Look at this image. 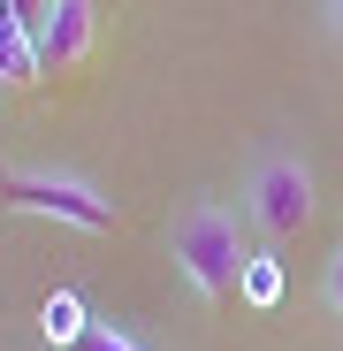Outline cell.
Returning a JSON list of instances; mask_svg holds the SVG:
<instances>
[{"instance_id":"obj_1","label":"cell","mask_w":343,"mask_h":351,"mask_svg":"<svg viewBox=\"0 0 343 351\" xmlns=\"http://www.w3.org/2000/svg\"><path fill=\"white\" fill-rule=\"evenodd\" d=\"M168 252H176V275L191 282L199 306L237 298V290H244V267H252L244 229H237V214H229L221 199H191L183 221H176V237H168Z\"/></svg>"},{"instance_id":"obj_2","label":"cell","mask_w":343,"mask_h":351,"mask_svg":"<svg viewBox=\"0 0 343 351\" xmlns=\"http://www.w3.org/2000/svg\"><path fill=\"white\" fill-rule=\"evenodd\" d=\"M0 199H8V214L69 221V229H84V237L114 229V206L99 199V184H92V176H77V168H23V160H0Z\"/></svg>"},{"instance_id":"obj_3","label":"cell","mask_w":343,"mask_h":351,"mask_svg":"<svg viewBox=\"0 0 343 351\" xmlns=\"http://www.w3.org/2000/svg\"><path fill=\"white\" fill-rule=\"evenodd\" d=\"M244 221L259 229V237H298V229L313 221V168L298 153H267L252 168V184H244Z\"/></svg>"},{"instance_id":"obj_4","label":"cell","mask_w":343,"mask_h":351,"mask_svg":"<svg viewBox=\"0 0 343 351\" xmlns=\"http://www.w3.org/2000/svg\"><path fill=\"white\" fill-rule=\"evenodd\" d=\"M38 69L46 77H62V69H84L92 62V38H99V16H92V0H53V8L38 16Z\"/></svg>"},{"instance_id":"obj_5","label":"cell","mask_w":343,"mask_h":351,"mask_svg":"<svg viewBox=\"0 0 343 351\" xmlns=\"http://www.w3.org/2000/svg\"><path fill=\"white\" fill-rule=\"evenodd\" d=\"M46 69H38V38H31V23L0 0V92H23V84H38Z\"/></svg>"},{"instance_id":"obj_6","label":"cell","mask_w":343,"mask_h":351,"mask_svg":"<svg viewBox=\"0 0 343 351\" xmlns=\"http://www.w3.org/2000/svg\"><path fill=\"white\" fill-rule=\"evenodd\" d=\"M275 290H282V267H275V260H252V267H244V298H252V306H275Z\"/></svg>"},{"instance_id":"obj_7","label":"cell","mask_w":343,"mask_h":351,"mask_svg":"<svg viewBox=\"0 0 343 351\" xmlns=\"http://www.w3.org/2000/svg\"><path fill=\"white\" fill-rule=\"evenodd\" d=\"M46 336L53 343H77L84 328H77V298H46Z\"/></svg>"},{"instance_id":"obj_8","label":"cell","mask_w":343,"mask_h":351,"mask_svg":"<svg viewBox=\"0 0 343 351\" xmlns=\"http://www.w3.org/2000/svg\"><path fill=\"white\" fill-rule=\"evenodd\" d=\"M69 351H138V336H123V328H114V321H99V328H84Z\"/></svg>"},{"instance_id":"obj_9","label":"cell","mask_w":343,"mask_h":351,"mask_svg":"<svg viewBox=\"0 0 343 351\" xmlns=\"http://www.w3.org/2000/svg\"><path fill=\"white\" fill-rule=\"evenodd\" d=\"M320 298H328V313L343 321V245L328 252V267H320Z\"/></svg>"},{"instance_id":"obj_10","label":"cell","mask_w":343,"mask_h":351,"mask_svg":"<svg viewBox=\"0 0 343 351\" xmlns=\"http://www.w3.org/2000/svg\"><path fill=\"white\" fill-rule=\"evenodd\" d=\"M8 8H16V16H23V23H31V31H38V16H46V8H53V0H8Z\"/></svg>"},{"instance_id":"obj_11","label":"cell","mask_w":343,"mask_h":351,"mask_svg":"<svg viewBox=\"0 0 343 351\" xmlns=\"http://www.w3.org/2000/svg\"><path fill=\"white\" fill-rule=\"evenodd\" d=\"M328 31H335V38H343V0H328Z\"/></svg>"}]
</instances>
